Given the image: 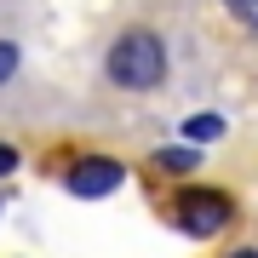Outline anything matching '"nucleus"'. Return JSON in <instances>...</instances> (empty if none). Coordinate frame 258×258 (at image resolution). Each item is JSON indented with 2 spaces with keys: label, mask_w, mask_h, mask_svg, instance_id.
I'll return each mask as SVG.
<instances>
[{
  "label": "nucleus",
  "mask_w": 258,
  "mask_h": 258,
  "mask_svg": "<svg viewBox=\"0 0 258 258\" xmlns=\"http://www.w3.org/2000/svg\"><path fill=\"white\" fill-rule=\"evenodd\" d=\"M109 81L115 86H126V92H149V86H161V75H166V46L149 29H126V35L109 46Z\"/></svg>",
  "instance_id": "obj_1"
},
{
  "label": "nucleus",
  "mask_w": 258,
  "mask_h": 258,
  "mask_svg": "<svg viewBox=\"0 0 258 258\" xmlns=\"http://www.w3.org/2000/svg\"><path fill=\"white\" fill-rule=\"evenodd\" d=\"M172 218H178V230L195 235V241H207V235H218L224 224L235 218V207H230V195L224 189H184L172 201Z\"/></svg>",
  "instance_id": "obj_2"
},
{
  "label": "nucleus",
  "mask_w": 258,
  "mask_h": 258,
  "mask_svg": "<svg viewBox=\"0 0 258 258\" xmlns=\"http://www.w3.org/2000/svg\"><path fill=\"white\" fill-rule=\"evenodd\" d=\"M69 195H81V201H92V195H109V189H120L126 184V166L120 161H109V155H81L69 166Z\"/></svg>",
  "instance_id": "obj_3"
},
{
  "label": "nucleus",
  "mask_w": 258,
  "mask_h": 258,
  "mask_svg": "<svg viewBox=\"0 0 258 258\" xmlns=\"http://www.w3.org/2000/svg\"><path fill=\"white\" fill-rule=\"evenodd\" d=\"M184 138H189V144H218V138H224V120H218V115H189V120H184Z\"/></svg>",
  "instance_id": "obj_4"
},
{
  "label": "nucleus",
  "mask_w": 258,
  "mask_h": 258,
  "mask_svg": "<svg viewBox=\"0 0 258 258\" xmlns=\"http://www.w3.org/2000/svg\"><path fill=\"white\" fill-rule=\"evenodd\" d=\"M201 155L195 149H155V172H195Z\"/></svg>",
  "instance_id": "obj_5"
},
{
  "label": "nucleus",
  "mask_w": 258,
  "mask_h": 258,
  "mask_svg": "<svg viewBox=\"0 0 258 258\" xmlns=\"http://www.w3.org/2000/svg\"><path fill=\"white\" fill-rule=\"evenodd\" d=\"M12 75H18V46H12V40H0V86H6Z\"/></svg>",
  "instance_id": "obj_6"
},
{
  "label": "nucleus",
  "mask_w": 258,
  "mask_h": 258,
  "mask_svg": "<svg viewBox=\"0 0 258 258\" xmlns=\"http://www.w3.org/2000/svg\"><path fill=\"white\" fill-rule=\"evenodd\" d=\"M224 6H230L235 18L247 23V29H258V0H224Z\"/></svg>",
  "instance_id": "obj_7"
},
{
  "label": "nucleus",
  "mask_w": 258,
  "mask_h": 258,
  "mask_svg": "<svg viewBox=\"0 0 258 258\" xmlns=\"http://www.w3.org/2000/svg\"><path fill=\"white\" fill-rule=\"evenodd\" d=\"M6 172H18V149H12V144H0V178H6Z\"/></svg>",
  "instance_id": "obj_8"
},
{
  "label": "nucleus",
  "mask_w": 258,
  "mask_h": 258,
  "mask_svg": "<svg viewBox=\"0 0 258 258\" xmlns=\"http://www.w3.org/2000/svg\"><path fill=\"white\" fill-rule=\"evenodd\" d=\"M230 258H258V252H247V247H241V252H230Z\"/></svg>",
  "instance_id": "obj_9"
},
{
  "label": "nucleus",
  "mask_w": 258,
  "mask_h": 258,
  "mask_svg": "<svg viewBox=\"0 0 258 258\" xmlns=\"http://www.w3.org/2000/svg\"><path fill=\"white\" fill-rule=\"evenodd\" d=\"M0 207H6V201H0Z\"/></svg>",
  "instance_id": "obj_10"
}]
</instances>
